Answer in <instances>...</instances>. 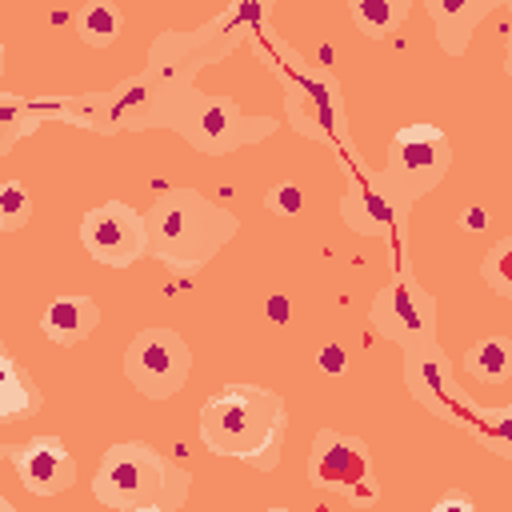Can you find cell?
I'll use <instances>...</instances> for the list:
<instances>
[{"label":"cell","instance_id":"obj_5","mask_svg":"<svg viewBox=\"0 0 512 512\" xmlns=\"http://www.w3.org/2000/svg\"><path fill=\"white\" fill-rule=\"evenodd\" d=\"M164 128L180 132L196 152L204 156H224V152H236L244 144H256L264 136L276 132V120L272 116H244L236 108V100L228 96H204L196 88H188L184 96H176L160 120Z\"/></svg>","mask_w":512,"mask_h":512},{"label":"cell","instance_id":"obj_20","mask_svg":"<svg viewBox=\"0 0 512 512\" xmlns=\"http://www.w3.org/2000/svg\"><path fill=\"white\" fill-rule=\"evenodd\" d=\"M348 12H352V24H356L364 36L380 40V36L396 32V28L408 20L412 4H408V0H356V4H348Z\"/></svg>","mask_w":512,"mask_h":512},{"label":"cell","instance_id":"obj_26","mask_svg":"<svg viewBox=\"0 0 512 512\" xmlns=\"http://www.w3.org/2000/svg\"><path fill=\"white\" fill-rule=\"evenodd\" d=\"M316 364H320V372H328V376H344V372H348V352H344L340 344H324V348L316 352Z\"/></svg>","mask_w":512,"mask_h":512},{"label":"cell","instance_id":"obj_16","mask_svg":"<svg viewBox=\"0 0 512 512\" xmlns=\"http://www.w3.org/2000/svg\"><path fill=\"white\" fill-rule=\"evenodd\" d=\"M488 12H496V0H480V4H440V0H428V16L436 20V40L452 56H464V48L472 40V28Z\"/></svg>","mask_w":512,"mask_h":512},{"label":"cell","instance_id":"obj_4","mask_svg":"<svg viewBox=\"0 0 512 512\" xmlns=\"http://www.w3.org/2000/svg\"><path fill=\"white\" fill-rule=\"evenodd\" d=\"M260 56L268 60V68L276 72L280 88H284V108H288V124L320 144H344L348 140V112H344V96L332 72L304 64L300 52L292 48H260Z\"/></svg>","mask_w":512,"mask_h":512},{"label":"cell","instance_id":"obj_8","mask_svg":"<svg viewBox=\"0 0 512 512\" xmlns=\"http://www.w3.org/2000/svg\"><path fill=\"white\" fill-rule=\"evenodd\" d=\"M452 168V144L436 124H408L388 144L384 184L396 192L400 204H416L424 192H432Z\"/></svg>","mask_w":512,"mask_h":512},{"label":"cell","instance_id":"obj_21","mask_svg":"<svg viewBox=\"0 0 512 512\" xmlns=\"http://www.w3.org/2000/svg\"><path fill=\"white\" fill-rule=\"evenodd\" d=\"M44 116H52V104L48 100H20V96H0V128H4V136H0V148L8 152L12 144H16V136H24V132H36V124L44 120Z\"/></svg>","mask_w":512,"mask_h":512},{"label":"cell","instance_id":"obj_14","mask_svg":"<svg viewBox=\"0 0 512 512\" xmlns=\"http://www.w3.org/2000/svg\"><path fill=\"white\" fill-rule=\"evenodd\" d=\"M340 216L360 236H388L408 224V204L396 200V192L384 184V176H348V192L340 196Z\"/></svg>","mask_w":512,"mask_h":512},{"label":"cell","instance_id":"obj_1","mask_svg":"<svg viewBox=\"0 0 512 512\" xmlns=\"http://www.w3.org/2000/svg\"><path fill=\"white\" fill-rule=\"evenodd\" d=\"M288 432L284 396L256 384H228L200 404V440L208 452L272 472Z\"/></svg>","mask_w":512,"mask_h":512},{"label":"cell","instance_id":"obj_30","mask_svg":"<svg viewBox=\"0 0 512 512\" xmlns=\"http://www.w3.org/2000/svg\"><path fill=\"white\" fill-rule=\"evenodd\" d=\"M268 512H288V508H268Z\"/></svg>","mask_w":512,"mask_h":512},{"label":"cell","instance_id":"obj_10","mask_svg":"<svg viewBox=\"0 0 512 512\" xmlns=\"http://www.w3.org/2000/svg\"><path fill=\"white\" fill-rule=\"evenodd\" d=\"M124 376L136 384L140 396L148 400H168L176 396L188 376H192V352L180 332L172 328H144L132 336L124 352Z\"/></svg>","mask_w":512,"mask_h":512},{"label":"cell","instance_id":"obj_11","mask_svg":"<svg viewBox=\"0 0 512 512\" xmlns=\"http://www.w3.org/2000/svg\"><path fill=\"white\" fill-rule=\"evenodd\" d=\"M80 244L88 248V256L96 264L128 268L132 260H140L148 252L144 212H136L132 204H120V200H104V204H96V208L84 212V220H80Z\"/></svg>","mask_w":512,"mask_h":512},{"label":"cell","instance_id":"obj_27","mask_svg":"<svg viewBox=\"0 0 512 512\" xmlns=\"http://www.w3.org/2000/svg\"><path fill=\"white\" fill-rule=\"evenodd\" d=\"M428 512H480V508H476V500H472L468 492L456 488V492H444Z\"/></svg>","mask_w":512,"mask_h":512},{"label":"cell","instance_id":"obj_23","mask_svg":"<svg viewBox=\"0 0 512 512\" xmlns=\"http://www.w3.org/2000/svg\"><path fill=\"white\" fill-rule=\"evenodd\" d=\"M484 280H488V288L496 292V296H504V300H512V232L508 236H500L492 248H488V256H484Z\"/></svg>","mask_w":512,"mask_h":512},{"label":"cell","instance_id":"obj_6","mask_svg":"<svg viewBox=\"0 0 512 512\" xmlns=\"http://www.w3.org/2000/svg\"><path fill=\"white\" fill-rule=\"evenodd\" d=\"M172 100H176L172 92H164L148 72H140V76L116 84L112 92H84L72 104H52V116L72 120V124L92 128V132H104V136L124 132V128L144 132V128L164 120Z\"/></svg>","mask_w":512,"mask_h":512},{"label":"cell","instance_id":"obj_19","mask_svg":"<svg viewBox=\"0 0 512 512\" xmlns=\"http://www.w3.org/2000/svg\"><path fill=\"white\" fill-rule=\"evenodd\" d=\"M76 32L88 48H108L116 44V36L124 32V8L120 4H108V0H96V4H84L76 12Z\"/></svg>","mask_w":512,"mask_h":512},{"label":"cell","instance_id":"obj_28","mask_svg":"<svg viewBox=\"0 0 512 512\" xmlns=\"http://www.w3.org/2000/svg\"><path fill=\"white\" fill-rule=\"evenodd\" d=\"M484 220H488V212H484V208H468V212L460 216V228H464V232H480V228H484Z\"/></svg>","mask_w":512,"mask_h":512},{"label":"cell","instance_id":"obj_3","mask_svg":"<svg viewBox=\"0 0 512 512\" xmlns=\"http://www.w3.org/2000/svg\"><path fill=\"white\" fill-rule=\"evenodd\" d=\"M192 476L144 440H120L100 456L92 496L112 512H180Z\"/></svg>","mask_w":512,"mask_h":512},{"label":"cell","instance_id":"obj_22","mask_svg":"<svg viewBox=\"0 0 512 512\" xmlns=\"http://www.w3.org/2000/svg\"><path fill=\"white\" fill-rule=\"evenodd\" d=\"M472 416H480V424H476L480 444L492 448L496 456H508V460H512V404H504V408H484V412H472Z\"/></svg>","mask_w":512,"mask_h":512},{"label":"cell","instance_id":"obj_17","mask_svg":"<svg viewBox=\"0 0 512 512\" xmlns=\"http://www.w3.org/2000/svg\"><path fill=\"white\" fill-rule=\"evenodd\" d=\"M40 404H44L40 388L20 372V364L8 352H0V420L4 424L24 420V416L40 412Z\"/></svg>","mask_w":512,"mask_h":512},{"label":"cell","instance_id":"obj_29","mask_svg":"<svg viewBox=\"0 0 512 512\" xmlns=\"http://www.w3.org/2000/svg\"><path fill=\"white\" fill-rule=\"evenodd\" d=\"M504 68H508V76H512V24H508V48H504Z\"/></svg>","mask_w":512,"mask_h":512},{"label":"cell","instance_id":"obj_25","mask_svg":"<svg viewBox=\"0 0 512 512\" xmlns=\"http://www.w3.org/2000/svg\"><path fill=\"white\" fill-rule=\"evenodd\" d=\"M264 208H268L272 216H300V212H304V192H300V184H296V180L272 184V188L264 192Z\"/></svg>","mask_w":512,"mask_h":512},{"label":"cell","instance_id":"obj_24","mask_svg":"<svg viewBox=\"0 0 512 512\" xmlns=\"http://www.w3.org/2000/svg\"><path fill=\"white\" fill-rule=\"evenodd\" d=\"M28 216H32V196L24 192L20 180H4L0 184V228L16 232L28 224Z\"/></svg>","mask_w":512,"mask_h":512},{"label":"cell","instance_id":"obj_12","mask_svg":"<svg viewBox=\"0 0 512 512\" xmlns=\"http://www.w3.org/2000/svg\"><path fill=\"white\" fill-rule=\"evenodd\" d=\"M4 460L32 496H60L76 484V460L60 436H32L28 444H8Z\"/></svg>","mask_w":512,"mask_h":512},{"label":"cell","instance_id":"obj_15","mask_svg":"<svg viewBox=\"0 0 512 512\" xmlns=\"http://www.w3.org/2000/svg\"><path fill=\"white\" fill-rule=\"evenodd\" d=\"M96 324H100V308H96L92 296H56V300L40 312L44 336H48L52 344H64V348L80 344L88 332H96Z\"/></svg>","mask_w":512,"mask_h":512},{"label":"cell","instance_id":"obj_9","mask_svg":"<svg viewBox=\"0 0 512 512\" xmlns=\"http://www.w3.org/2000/svg\"><path fill=\"white\" fill-rule=\"evenodd\" d=\"M368 320L384 340L400 344L404 352L436 348V296L428 288H420V280L408 272L392 276L372 296Z\"/></svg>","mask_w":512,"mask_h":512},{"label":"cell","instance_id":"obj_18","mask_svg":"<svg viewBox=\"0 0 512 512\" xmlns=\"http://www.w3.org/2000/svg\"><path fill=\"white\" fill-rule=\"evenodd\" d=\"M464 372L480 384H504L512 380V340L508 336H484L464 352Z\"/></svg>","mask_w":512,"mask_h":512},{"label":"cell","instance_id":"obj_2","mask_svg":"<svg viewBox=\"0 0 512 512\" xmlns=\"http://www.w3.org/2000/svg\"><path fill=\"white\" fill-rule=\"evenodd\" d=\"M144 224H148V256L180 272L204 268L240 228L232 212H224L196 188L160 192L156 204L144 212Z\"/></svg>","mask_w":512,"mask_h":512},{"label":"cell","instance_id":"obj_7","mask_svg":"<svg viewBox=\"0 0 512 512\" xmlns=\"http://www.w3.org/2000/svg\"><path fill=\"white\" fill-rule=\"evenodd\" d=\"M308 484L320 492H336L356 508H372L380 500V484L372 472V452L360 436L320 428L308 452Z\"/></svg>","mask_w":512,"mask_h":512},{"label":"cell","instance_id":"obj_13","mask_svg":"<svg viewBox=\"0 0 512 512\" xmlns=\"http://www.w3.org/2000/svg\"><path fill=\"white\" fill-rule=\"evenodd\" d=\"M404 380L408 392L420 408H428L440 420L464 424L468 416V400L452 380V364L440 348H424V352H404Z\"/></svg>","mask_w":512,"mask_h":512}]
</instances>
